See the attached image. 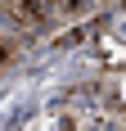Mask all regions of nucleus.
<instances>
[{
	"mask_svg": "<svg viewBox=\"0 0 126 131\" xmlns=\"http://www.w3.org/2000/svg\"><path fill=\"white\" fill-rule=\"evenodd\" d=\"M9 9H14V23L41 27V23H50V18H59V14L68 9V0H14Z\"/></svg>",
	"mask_w": 126,
	"mask_h": 131,
	"instance_id": "nucleus-1",
	"label": "nucleus"
}]
</instances>
